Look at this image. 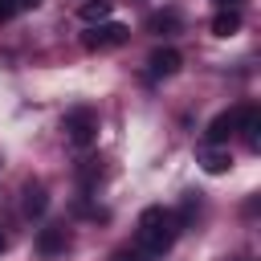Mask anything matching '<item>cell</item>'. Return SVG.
Masks as SVG:
<instances>
[{
  "label": "cell",
  "instance_id": "12",
  "mask_svg": "<svg viewBox=\"0 0 261 261\" xmlns=\"http://www.w3.org/2000/svg\"><path fill=\"white\" fill-rule=\"evenodd\" d=\"M45 208H49L45 188H41V184H29V188H24V212H29V216H41Z\"/></svg>",
  "mask_w": 261,
  "mask_h": 261
},
{
  "label": "cell",
  "instance_id": "16",
  "mask_svg": "<svg viewBox=\"0 0 261 261\" xmlns=\"http://www.w3.org/2000/svg\"><path fill=\"white\" fill-rule=\"evenodd\" d=\"M4 249H8V237H4V232H0V253H4Z\"/></svg>",
  "mask_w": 261,
  "mask_h": 261
},
{
  "label": "cell",
  "instance_id": "6",
  "mask_svg": "<svg viewBox=\"0 0 261 261\" xmlns=\"http://www.w3.org/2000/svg\"><path fill=\"white\" fill-rule=\"evenodd\" d=\"M179 29H184V16L175 8H163V12H151L147 16V33H155V37H171Z\"/></svg>",
  "mask_w": 261,
  "mask_h": 261
},
{
  "label": "cell",
  "instance_id": "14",
  "mask_svg": "<svg viewBox=\"0 0 261 261\" xmlns=\"http://www.w3.org/2000/svg\"><path fill=\"white\" fill-rule=\"evenodd\" d=\"M12 12H16V0H0V24H4Z\"/></svg>",
  "mask_w": 261,
  "mask_h": 261
},
{
  "label": "cell",
  "instance_id": "10",
  "mask_svg": "<svg viewBox=\"0 0 261 261\" xmlns=\"http://www.w3.org/2000/svg\"><path fill=\"white\" fill-rule=\"evenodd\" d=\"M110 12H114L110 0H86V4L77 8V16H82L86 24H102V20H110Z\"/></svg>",
  "mask_w": 261,
  "mask_h": 261
},
{
  "label": "cell",
  "instance_id": "2",
  "mask_svg": "<svg viewBox=\"0 0 261 261\" xmlns=\"http://www.w3.org/2000/svg\"><path fill=\"white\" fill-rule=\"evenodd\" d=\"M61 130H65V139H69L73 147H90V143L98 139V114H94L90 106H73V110L61 118Z\"/></svg>",
  "mask_w": 261,
  "mask_h": 261
},
{
  "label": "cell",
  "instance_id": "13",
  "mask_svg": "<svg viewBox=\"0 0 261 261\" xmlns=\"http://www.w3.org/2000/svg\"><path fill=\"white\" fill-rule=\"evenodd\" d=\"M110 261H143V257H139V253H135V249H118V253H114V257H110Z\"/></svg>",
  "mask_w": 261,
  "mask_h": 261
},
{
  "label": "cell",
  "instance_id": "17",
  "mask_svg": "<svg viewBox=\"0 0 261 261\" xmlns=\"http://www.w3.org/2000/svg\"><path fill=\"white\" fill-rule=\"evenodd\" d=\"M220 4H224V8H228V0H220Z\"/></svg>",
  "mask_w": 261,
  "mask_h": 261
},
{
  "label": "cell",
  "instance_id": "5",
  "mask_svg": "<svg viewBox=\"0 0 261 261\" xmlns=\"http://www.w3.org/2000/svg\"><path fill=\"white\" fill-rule=\"evenodd\" d=\"M179 65H184V57H179V49H171V45H163V49H155V53L147 57L151 77H171Z\"/></svg>",
  "mask_w": 261,
  "mask_h": 261
},
{
  "label": "cell",
  "instance_id": "4",
  "mask_svg": "<svg viewBox=\"0 0 261 261\" xmlns=\"http://www.w3.org/2000/svg\"><path fill=\"white\" fill-rule=\"evenodd\" d=\"M241 118H245V106H232V110H224V114H216L212 122H208V130H204V139L212 143V147H224L237 130H241Z\"/></svg>",
  "mask_w": 261,
  "mask_h": 261
},
{
  "label": "cell",
  "instance_id": "8",
  "mask_svg": "<svg viewBox=\"0 0 261 261\" xmlns=\"http://www.w3.org/2000/svg\"><path fill=\"white\" fill-rule=\"evenodd\" d=\"M65 245H69V232H65V228H41V237H37V249H41L45 257L61 253Z\"/></svg>",
  "mask_w": 261,
  "mask_h": 261
},
{
  "label": "cell",
  "instance_id": "3",
  "mask_svg": "<svg viewBox=\"0 0 261 261\" xmlns=\"http://www.w3.org/2000/svg\"><path fill=\"white\" fill-rule=\"evenodd\" d=\"M130 41V29L118 24V20H102V24H90V33L82 37L86 49H118Z\"/></svg>",
  "mask_w": 261,
  "mask_h": 261
},
{
  "label": "cell",
  "instance_id": "1",
  "mask_svg": "<svg viewBox=\"0 0 261 261\" xmlns=\"http://www.w3.org/2000/svg\"><path fill=\"white\" fill-rule=\"evenodd\" d=\"M179 228H184V220H179L171 208H163V204L143 208V212H139V232H135V241H139V249H135V253H139L143 261L163 257V253L175 245Z\"/></svg>",
  "mask_w": 261,
  "mask_h": 261
},
{
  "label": "cell",
  "instance_id": "7",
  "mask_svg": "<svg viewBox=\"0 0 261 261\" xmlns=\"http://www.w3.org/2000/svg\"><path fill=\"white\" fill-rule=\"evenodd\" d=\"M241 130H245V143H249V151H257V147H261V110H257V106H245Z\"/></svg>",
  "mask_w": 261,
  "mask_h": 261
},
{
  "label": "cell",
  "instance_id": "15",
  "mask_svg": "<svg viewBox=\"0 0 261 261\" xmlns=\"http://www.w3.org/2000/svg\"><path fill=\"white\" fill-rule=\"evenodd\" d=\"M41 0H16V8H37Z\"/></svg>",
  "mask_w": 261,
  "mask_h": 261
},
{
  "label": "cell",
  "instance_id": "9",
  "mask_svg": "<svg viewBox=\"0 0 261 261\" xmlns=\"http://www.w3.org/2000/svg\"><path fill=\"white\" fill-rule=\"evenodd\" d=\"M212 33H216V37H232V33H241V12H237V8H220V12L212 16Z\"/></svg>",
  "mask_w": 261,
  "mask_h": 261
},
{
  "label": "cell",
  "instance_id": "11",
  "mask_svg": "<svg viewBox=\"0 0 261 261\" xmlns=\"http://www.w3.org/2000/svg\"><path fill=\"white\" fill-rule=\"evenodd\" d=\"M200 167H204L208 175H220V171H228V167H232V155H228V151H220V147H212V151H204V155H200Z\"/></svg>",
  "mask_w": 261,
  "mask_h": 261
}]
</instances>
